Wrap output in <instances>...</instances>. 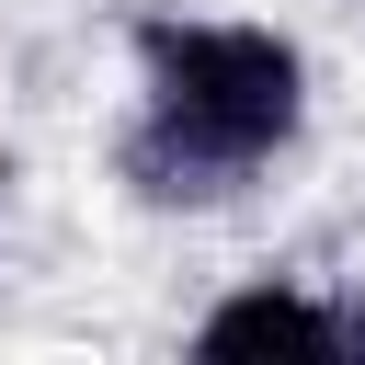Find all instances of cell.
<instances>
[{
  "instance_id": "1",
  "label": "cell",
  "mask_w": 365,
  "mask_h": 365,
  "mask_svg": "<svg viewBox=\"0 0 365 365\" xmlns=\"http://www.w3.org/2000/svg\"><path fill=\"white\" fill-rule=\"evenodd\" d=\"M308 114V68L262 23H148L125 182L148 205H228Z\"/></svg>"
},
{
  "instance_id": "2",
  "label": "cell",
  "mask_w": 365,
  "mask_h": 365,
  "mask_svg": "<svg viewBox=\"0 0 365 365\" xmlns=\"http://www.w3.org/2000/svg\"><path fill=\"white\" fill-rule=\"evenodd\" d=\"M194 342H205V354H308V365H331V354H342V308L285 297V285H251V297H228Z\"/></svg>"
},
{
  "instance_id": "3",
  "label": "cell",
  "mask_w": 365,
  "mask_h": 365,
  "mask_svg": "<svg viewBox=\"0 0 365 365\" xmlns=\"http://www.w3.org/2000/svg\"><path fill=\"white\" fill-rule=\"evenodd\" d=\"M342 354H365V308H354V319H342Z\"/></svg>"
}]
</instances>
